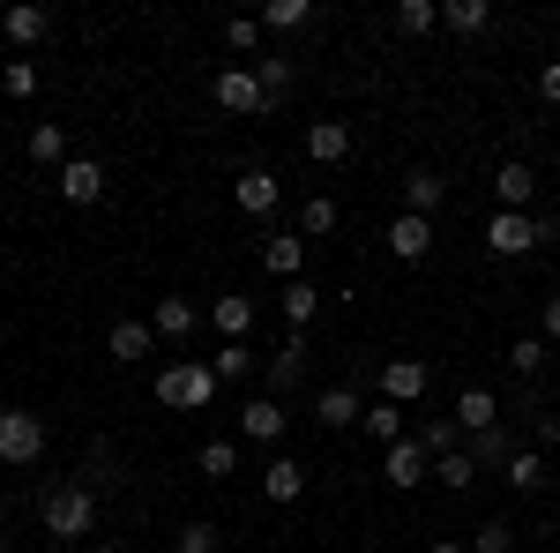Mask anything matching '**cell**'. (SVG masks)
<instances>
[{
  "mask_svg": "<svg viewBox=\"0 0 560 553\" xmlns=\"http://www.w3.org/2000/svg\"><path fill=\"white\" fill-rule=\"evenodd\" d=\"M217 389H224V382H217L202 359H173V367L158 375V404H165V412H210Z\"/></svg>",
  "mask_w": 560,
  "mask_h": 553,
  "instance_id": "1",
  "label": "cell"
},
{
  "mask_svg": "<svg viewBox=\"0 0 560 553\" xmlns=\"http://www.w3.org/2000/svg\"><path fill=\"white\" fill-rule=\"evenodd\" d=\"M45 531L52 539H90V523H97V494H90L83 479H60L52 494H45Z\"/></svg>",
  "mask_w": 560,
  "mask_h": 553,
  "instance_id": "2",
  "label": "cell"
},
{
  "mask_svg": "<svg viewBox=\"0 0 560 553\" xmlns=\"http://www.w3.org/2000/svg\"><path fill=\"white\" fill-rule=\"evenodd\" d=\"M538 240H553V224H546L538 210H493V217H486V247H493L501 262L530 255Z\"/></svg>",
  "mask_w": 560,
  "mask_h": 553,
  "instance_id": "3",
  "label": "cell"
},
{
  "mask_svg": "<svg viewBox=\"0 0 560 553\" xmlns=\"http://www.w3.org/2000/svg\"><path fill=\"white\" fill-rule=\"evenodd\" d=\"M45 457V419L38 412H0V464H38Z\"/></svg>",
  "mask_w": 560,
  "mask_h": 553,
  "instance_id": "4",
  "label": "cell"
},
{
  "mask_svg": "<svg viewBox=\"0 0 560 553\" xmlns=\"http://www.w3.org/2000/svg\"><path fill=\"white\" fill-rule=\"evenodd\" d=\"M210 97L224 105V113H277V105L261 97V76H255V68H224V76L210 83Z\"/></svg>",
  "mask_w": 560,
  "mask_h": 553,
  "instance_id": "5",
  "label": "cell"
},
{
  "mask_svg": "<svg viewBox=\"0 0 560 553\" xmlns=\"http://www.w3.org/2000/svg\"><path fill=\"white\" fill-rule=\"evenodd\" d=\"M382 479L396 486V494H411V486L433 479V457L419 449V441H396V449H382Z\"/></svg>",
  "mask_w": 560,
  "mask_h": 553,
  "instance_id": "6",
  "label": "cell"
},
{
  "mask_svg": "<svg viewBox=\"0 0 560 553\" xmlns=\"http://www.w3.org/2000/svg\"><path fill=\"white\" fill-rule=\"evenodd\" d=\"M232 203H240L247 217H269L277 203H284V187H277V172H269V165H247L240 180H232Z\"/></svg>",
  "mask_w": 560,
  "mask_h": 553,
  "instance_id": "7",
  "label": "cell"
},
{
  "mask_svg": "<svg viewBox=\"0 0 560 553\" xmlns=\"http://www.w3.org/2000/svg\"><path fill=\"white\" fill-rule=\"evenodd\" d=\"M0 31L15 38V53H31V45L52 38V15H45L38 0H15V8H0Z\"/></svg>",
  "mask_w": 560,
  "mask_h": 553,
  "instance_id": "8",
  "label": "cell"
},
{
  "mask_svg": "<svg viewBox=\"0 0 560 553\" xmlns=\"http://www.w3.org/2000/svg\"><path fill=\"white\" fill-rule=\"evenodd\" d=\"M300 494H306V464H300V457H269V464H261V502L292 509Z\"/></svg>",
  "mask_w": 560,
  "mask_h": 553,
  "instance_id": "9",
  "label": "cell"
},
{
  "mask_svg": "<svg viewBox=\"0 0 560 553\" xmlns=\"http://www.w3.org/2000/svg\"><path fill=\"white\" fill-rule=\"evenodd\" d=\"M261 269L284 277V285H300L306 277V240L300 232H269V240H261Z\"/></svg>",
  "mask_w": 560,
  "mask_h": 553,
  "instance_id": "10",
  "label": "cell"
},
{
  "mask_svg": "<svg viewBox=\"0 0 560 553\" xmlns=\"http://www.w3.org/2000/svg\"><path fill=\"white\" fill-rule=\"evenodd\" d=\"M382 240H388V255H396V262H427L433 255V217H411V210H404Z\"/></svg>",
  "mask_w": 560,
  "mask_h": 553,
  "instance_id": "11",
  "label": "cell"
},
{
  "mask_svg": "<svg viewBox=\"0 0 560 553\" xmlns=\"http://www.w3.org/2000/svg\"><path fill=\"white\" fill-rule=\"evenodd\" d=\"M427 359H382V396L388 404H419V396H427Z\"/></svg>",
  "mask_w": 560,
  "mask_h": 553,
  "instance_id": "12",
  "label": "cell"
},
{
  "mask_svg": "<svg viewBox=\"0 0 560 553\" xmlns=\"http://www.w3.org/2000/svg\"><path fill=\"white\" fill-rule=\"evenodd\" d=\"M52 180H60V195H68L75 210H90V203L105 195V165H97V158H68V165L52 172Z\"/></svg>",
  "mask_w": 560,
  "mask_h": 553,
  "instance_id": "13",
  "label": "cell"
},
{
  "mask_svg": "<svg viewBox=\"0 0 560 553\" xmlns=\"http://www.w3.org/2000/svg\"><path fill=\"white\" fill-rule=\"evenodd\" d=\"M306 158H314V165H345L351 158V120H306Z\"/></svg>",
  "mask_w": 560,
  "mask_h": 553,
  "instance_id": "14",
  "label": "cell"
},
{
  "mask_svg": "<svg viewBox=\"0 0 560 553\" xmlns=\"http://www.w3.org/2000/svg\"><path fill=\"white\" fill-rule=\"evenodd\" d=\"M530 195H538V172L523 165V158H501V172H493V203H501V210H530Z\"/></svg>",
  "mask_w": 560,
  "mask_h": 553,
  "instance_id": "15",
  "label": "cell"
},
{
  "mask_svg": "<svg viewBox=\"0 0 560 553\" xmlns=\"http://www.w3.org/2000/svg\"><path fill=\"white\" fill-rule=\"evenodd\" d=\"M210 322H217V337H224V344H247V330H255V299H247V292L210 299Z\"/></svg>",
  "mask_w": 560,
  "mask_h": 553,
  "instance_id": "16",
  "label": "cell"
},
{
  "mask_svg": "<svg viewBox=\"0 0 560 553\" xmlns=\"http://www.w3.org/2000/svg\"><path fill=\"white\" fill-rule=\"evenodd\" d=\"M195 322H202V307H195V299L187 292H165L158 299V314H150V330H158V337H195Z\"/></svg>",
  "mask_w": 560,
  "mask_h": 553,
  "instance_id": "17",
  "label": "cell"
},
{
  "mask_svg": "<svg viewBox=\"0 0 560 553\" xmlns=\"http://www.w3.org/2000/svg\"><path fill=\"white\" fill-rule=\"evenodd\" d=\"M448 419L464 426V434H486V426H501V396H493V389H464V396H456V412H448Z\"/></svg>",
  "mask_w": 560,
  "mask_h": 553,
  "instance_id": "18",
  "label": "cell"
},
{
  "mask_svg": "<svg viewBox=\"0 0 560 553\" xmlns=\"http://www.w3.org/2000/svg\"><path fill=\"white\" fill-rule=\"evenodd\" d=\"M300 382H306V344H300V337H284V352L269 359V396L284 404V396H292Z\"/></svg>",
  "mask_w": 560,
  "mask_h": 553,
  "instance_id": "19",
  "label": "cell"
},
{
  "mask_svg": "<svg viewBox=\"0 0 560 553\" xmlns=\"http://www.w3.org/2000/svg\"><path fill=\"white\" fill-rule=\"evenodd\" d=\"M240 434H247V441H277V434H284V404H277V396H247V404H240Z\"/></svg>",
  "mask_w": 560,
  "mask_h": 553,
  "instance_id": "20",
  "label": "cell"
},
{
  "mask_svg": "<svg viewBox=\"0 0 560 553\" xmlns=\"http://www.w3.org/2000/svg\"><path fill=\"white\" fill-rule=\"evenodd\" d=\"M441 195H448V187H441V172H427V165L404 172V210H411V217H433V210H441Z\"/></svg>",
  "mask_w": 560,
  "mask_h": 553,
  "instance_id": "21",
  "label": "cell"
},
{
  "mask_svg": "<svg viewBox=\"0 0 560 553\" xmlns=\"http://www.w3.org/2000/svg\"><path fill=\"white\" fill-rule=\"evenodd\" d=\"M105 352H113V359H150V352H158V330H150V322H113Z\"/></svg>",
  "mask_w": 560,
  "mask_h": 553,
  "instance_id": "22",
  "label": "cell"
},
{
  "mask_svg": "<svg viewBox=\"0 0 560 553\" xmlns=\"http://www.w3.org/2000/svg\"><path fill=\"white\" fill-rule=\"evenodd\" d=\"M441 23H448L456 38H478V31L493 23V0H441Z\"/></svg>",
  "mask_w": 560,
  "mask_h": 553,
  "instance_id": "23",
  "label": "cell"
},
{
  "mask_svg": "<svg viewBox=\"0 0 560 553\" xmlns=\"http://www.w3.org/2000/svg\"><path fill=\"white\" fill-rule=\"evenodd\" d=\"M359 426H366V434H374L382 449H396V441H404V404H388V396H374V404L359 412Z\"/></svg>",
  "mask_w": 560,
  "mask_h": 553,
  "instance_id": "24",
  "label": "cell"
},
{
  "mask_svg": "<svg viewBox=\"0 0 560 553\" xmlns=\"http://www.w3.org/2000/svg\"><path fill=\"white\" fill-rule=\"evenodd\" d=\"M359 412H366L359 389H322V396H314V419L322 426H359Z\"/></svg>",
  "mask_w": 560,
  "mask_h": 553,
  "instance_id": "25",
  "label": "cell"
},
{
  "mask_svg": "<svg viewBox=\"0 0 560 553\" xmlns=\"http://www.w3.org/2000/svg\"><path fill=\"white\" fill-rule=\"evenodd\" d=\"M314 314H322V292H314V285H284V322H292V337H306V330H314Z\"/></svg>",
  "mask_w": 560,
  "mask_h": 553,
  "instance_id": "26",
  "label": "cell"
},
{
  "mask_svg": "<svg viewBox=\"0 0 560 553\" xmlns=\"http://www.w3.org/2000/svg\"><path fill=\"white\" fill-rule=\"evenodd\" d=\"M464 457H471L478 471H486V464H509V457H516V441H509V419L486 426V434H471V449H464Z\"/></svg>",
  "mask_w": 560,
  "mask_h": 553,
  "instance_id": "27",
  "label": "cell"
},
{
  "mask_svg": "<svg viewBox=\"0 0 560 553\" xmlns=\"http://www.w3.org/2000/svg\"><path fill=\"white\" fill-rule=\"evenodd\" d=\"M23 150H31V165H68V135L52 128V120H38V128H31V142H23Z\"/></svg>",
  "mask_w": 560,
  "mask_h": 553,
  "instance_id": "28",
  "label": "cell"
},
{
  "mask_svg": "<svg viewBox=\"0 0 560 553\" xmlns=\"http://www.w3.org/2000/svg\"><path fill=\"white\" fill-rule=\"evenodd\" d=\"M337 203H329V195H306L300 203V240H329V232H337Z\"/></svg>",
  "mask_w": 560,
  "mask_h": 553,
  "instance_id": "29",
  "label": "cell"
},
{
  "mask_svg": "<svg viewBox=\"0 0 560 553\" xmlns=\"http://www.w3.org/2000/svg\"><path fill=\"white\" fill-rule=\"evenodd\" d=\"M396 31H404V38L441 31V0H396Z\"/></svg>",
  "mask_w": 560,
  "mask_h": 553,
  "instance_id": "30",
  "label": "cell"
},
{
  "mask_svg": "<svg viewBox=\"0 0 560 553\" xmlns=\"http://www.w3.org/2000/svg\"><path fill=\"white\" fill-rule=\"evenodd\" d=\"M501 471H509V486H516V494H538V486H546V449H516Z\"/></svg>",
  "mask_w": 560,
  "mask_h": 553,
  "instance_id": "31",
  "label": "cell"
},
{
  "mask_svg": "<svg viewBox=\"0 0 560 553\" xmlns=\"http://www.w3.org/2000/svg\"><path fill=\"white\" fill-rule=\"evenodd\" d=\"M419 449H427L433 464L456 457V449H464V426H456V419H427V426H419Z\"/></svg>",
  "mask_w": 560,
  "mask_h": 553,
  "instance_id": "32",
  "label": "cell"
},
{
  "mask_svg": "<svg viewBox=\"0 0 560 553\" xmlns=\"http://www.w3.org/2000/svg\"><path fill=\"white\" fill-rule=\"evenodd\" d=\"M255 367H261V359L247 352V344H217V359H210V375H217V382H247Z\"/></svg>",
  "mask_w": 560,
  "mask_h": 553,
  "instance_id": "33",
  "label": "cell"
},
{
  "mask_svg": "<svg viewBox=\"0 0 560 553\" xmlns=\"http://www.w3.org/2000/svg\"><path fill=\"white\" fill-rule=\"evenodd\" d=\"M314 23V0H269L261 8V31H306Z\"/></svg>",
  "mask_w": 560,
  "mask_h": 553,
  "instance_id": "34",
  "label": "cell"
},
{
  "mask_svg": "<svg viewBox=\"0 0 560 553\" xmlns=\"http://www.w3.org/2000/svg\"><path fill=\"white\" fill-rule=\"evenodd\" d=\"M471 553H516V523L509 516H486L471 531Z\"/></svg>",
  "mask_w": 560,
  "mask_h": 553,
  "instance_id": "35",
  "label": "cell"
},
{
  "mask_svg": "<svg viewBox=\"0 0 560 553\" xmlns=\"http://www.w3.org/2000/svg\"><path fill=\"white\" fill-rule=\"evenodd\" d=\"M261 97H269V105H284V90H292V60H284V53H261Z\"/></svg>",
  "mask_w": 560,
  "mask_h": 553,
  "instance_id": "36",
  "label": "cell"
},
{
  "mask_svg": "<svg viewBox=\"0 0 560 553\" xmlns=\"http://www.w3.org/2000/svg\"><path fill=\"white\" fill-rule=\"evenodd\" d=\"M0 90H8V97H38V60H31V53H15V60L0 68Z\"/></svg>",
  "mask_w": 560,
  "mask_h": 553,
  "instance_id": "37",
  "label": "cell"
},
{
  "mask_svg": "<svg viewBox=\"0 0 560 553\" xmlns=\"http://www.w3.org/2000/svg\"><path fill=\"white\" fill-rule=\"evenodd\" d=\"M195 464H202V479H232V471H240V449H232V441H202Z\"/></svg>",
  "mask_w": 560,
  "mask_h": 553,
  "instance_id": "38",
  "label": "cell"
},
{
  "mask_svg": "<svg viewBox=\"0 0 560 553\" xmlns=\"http://www.w3.org/2000/svg\"><path fill=\"white\" fill-rule=\"evenodd\" d=\"M433 479H441L448 494H464V486H478V464L464 457V449H456V457H441V464H433Z\"/></svg>",
  "mask_w": 560,
  "mask_h": 553,
  "instance_id": "39",
  "label": "cell"
},
{
  "mask_svg": "<svg viewBox=\"0 0 560 553\" xmlns=\"http://www.w3.org/2000/svg\"><path fill=\"white\" fill-rule=\"evenodd\" d=\"M509 367H516V375H538V367H546V337H516L509 344Z\"/></svg>",
  "mask_w": 560,
  "mask_h": 553,
  "instance_id": "40",
  "label": "cell"
},
{
  "mask_svg": "<svg viewBox=\"0 0 560 553\" xmlns=\"http://www.w3.org/2000/svg\"><path fill=\"white\" fill-rule=\"evenodd\" d=\"M224 45H232V53H255V45H261V23H255V15H232V23H224Z\"/></svg>",
  "mask_w": 560,
  "mask_h": 553,
  "instance_id": "41",
  "label": "cell"
},
{
  "mask_svg": "<svg viewBox=\"0 0 560 553\" xmlns=\"http://www.w3.org/2000/svg\"><path fill=\"white\" fill-rule=\"evenodd\" d=\"M173 553H217V523H187L173 539Z\"/></svg>",
  "mask_w": 560,
  "mask_h": 553,
  "instance_id": "42",
  "label": "cell"
},
{
  "mask_svg": "<svg viewBox=\"0 0 560 553\" xmlns=\"http://www.w3.org/2000/svg\"><path fill=\"white\" fill-rule=\"evenodd\" d=\"M538 97H546V105H560V60H546V68H538Z\"/></svg>",
  "mask_w": 560,
  "mask_h": 553,
  "instance_id": "43",
  "label": "cell"
},
{
  "mask_svg": "<svg viewBox=\"0 0 560 553\" xmlns=\"http://www.w3.org/2000/svg\"><path fill=\"white\" fill-rule=\"evenodd\" d=\"M538 337L560 344V299H546V314H538Z\"/></svg>",
  "mask_w": 560,
  "mask_h": 553,
  "instance_id": "44",
  "label": "cell"
},
{
  "mask_svg": "<svg viewBox=\"0 0 560 553\" xmlns=\"http://www.w3.org/2000/svg\"><path fill=\"white\" fill-rule=\"evenodd\" d=\"M427 553H471V546H456V539H433V546Z\"/></svg>",
  "mask_w": 560,
  "mask_h": 553,
  "instance_id": "45",
  "label": "cell"
},
{
  "mask_svg": "<svg viewBox=\"0 0 560 553\" xmlns=\"http://www.w3.org/2000/svg\"><path fill=\"white\" fill-rule=\"evenodd\" d=\"M90 553H128V546H90Z\"/></svg>",
  "mask_w": 560,
  "mask_h": 553,
  "instance_id": "46",
  "label": "cell"
},
{
  "mask_svg": "<svg viewBox=\"0 0 560 553\" xmlns=\"http://www.w3.org/2000/svg\"><path fill=\"white\" fill-rule=\"evenodd\" d=\"M0 553H8V539H0Z\"/></svg>",
  "mask_w": 560,
  "mask_h": 553,
  "instance_id": "47",
  "label": "cell"
}]
</instances>
